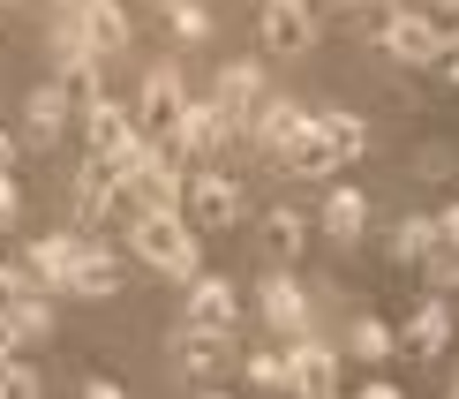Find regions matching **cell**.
<instances>
[{"mask_svg":"<svg viewBox=\"0 0 459 399\" xmlns=\"http://www.w3.org/2000/svg\"><path fill=\"white\" fill-rule=\"evenodd\" d=\"M361 151H369V121L347 113V106H332V113H309V121H301L272 159H279L294 181H324V174H339V166H354Z\"/></svg>","mask_w":459,"mask_h":399,"instance_id":"obj_1","label":"cell"},{"mask_svg":"<svg viewBox=\"0 0 459 399\" xmlns=\"http://www.w3.org/2000/svg\"><path fill=\"white\" fill-rule=\"evenodd\" d=\"M128 249H136L151 272L181 279V287L204 272V241H196V226H188V212H136L128 219Z\"/></svg>","mask_w":459,"mask_h":399,"instance_id":"obj_2","label":"cell"},{"mask_svg":"<svg viewBox=\"0 0 459 399\" xmlns=\"http://www.w3.org/2000/svg\"><path fill=\"white\" fill-rule=\"evenodd\" d=\"M68 219H75V234H106V226H128V219H136V204L121 196V174H113L106 159H83V166H75V181H68Z\"/></svg>","mask_w":459,"mask_h":399,"instance_id":"obj_3","label":"cell"},{"mask_svg":"<svg viewBox=\"0 0 459 399\" xmlns=\"http://www.w3.org/2000/svg\"><path fill=\"white\" fill-rule=\"evenodd\" d=\"M75 121H83V143H91V159H106L113 174H121L128 159H136V151L151 143L143 128H136V113H128L121 99H91L83 113H75Z\"/></svg>","mask_w":459,"mask_h":399,"instance_id":"obj_4","label":"cell"},{"mask_svg":"<svg viewBox=\"0 0 459 399\" xmlns=\"http://www.w3.org/2000/svg\"><path fill=\"white\" fill-rule=\"evenodd\" d=\"M377 46H385V61H399V68H429L437 46H445V23L422 15V8H385L377 15Z\"/></svg>","mask_w":459,"mask_h":399,"instance_id":"obj_5","label":"cell"},{"mask_svg":"<svg viewBox=\"0 0 459 399\" xmlns=\"http://www.w3.org/2000/svg\"><path fill=\"white\" fill-rule=\"evenodd\" d=\"M181 212H188V226H204V234H226V226H241V181L226 174V166H204V174H188V188H181Z\"/></svg>","mask_w":459,"mask_h":399,"instance_id":"obj_6","label":"cell"},{"mask_svg":"<svg viewBox=\"0 0 459 399\" xmlns=\"http://www.w3.org/2000/svg\"><path fill=\"white\" fill-rule=\"evenodd\" d=\"M286 392L294 399H339V347H324L316 332L286 339Z\"/></svg>","mask_w":459,"mask_h":399,"instance_id":"obj_7","label":"cell"},{"mask_svg":"<svg viewBox=\"0 0 459 399\" xmlns=\"http://www.w3.org/2000/svg\"><path fill=\"white\" fill-rule=\"evenodd\" d=\"M181 106H188L181 68H174V61H151L143 91H136V128H143L151 143H166V136H174V121H181Z\"/></svg>","mask_w":459,"mask_h":399,"instance_id":"obj_8","label":"cell"},{"mask_svg":"<svg viewBox=\"0 0 459 399\" xmlns=\"http://www.w3.org/2000/svg\"><path fill=\"white\" fill-rule=\"evenodd\" d=\"M256 38H264V53H272V61H301V53L316 46V15H309V0H264Z\"/></svg>","mask_w":459,"mask_h":399,"instance_id":"obj_9","label":"cell"},{"mask_svg":"<svg viewBox=\"0 0 459 399\" xmlns=\"http://www.w3.org/2000/svg\"><path fill=\"white\" fill-rule=\"evenodd\" d=\"M234 136H241V121H226V113H219L212 99H188V106H181V121H174V136H166V143H174L181 159H219V151L234 143Z\"/></svg>","mask_w":459,"mask_h":399,"instance_id":"obj_10","label":"cell"},{"mask_svg":"<svg viewBox=\"0 0 459 399\" xmlns=\"http://www.w3.org/2000/svg\"><path fill=\"white\" fill-rule=\"evenodd\" d=\"M121 287H128V264L113 256V241H91V249L68 264V279H61L68 301H113Z\"/></svg>","mask_w":459,"mask_h":399,"instance_id":"obj_11","label":"cell"},{"mask_svg":"<svg viewBox=\"0 0 459 399\" xmlns=\"http://www.w3.org/2000/svg\"><path fill=\"white\" fill-rule=\"evenodd\" d=\"M181 325H196V332H241V287L219 279V272H196V279H188V317H181Z\"/></svg>","mask_w":459,"mask_h":399,"instance_id":"obj_12","label":"cell"},{"mask_svg":"<svg viewBox=\"0 0 459 399\" xmlns=\"http://www.w3.org/2000/svg\"><path fill=\"white\" fill-rule=\"evenodd\" d=\"M68 8H75V23H83V38H91V53H99V61H113V53L136 46L128 0H68Z\"/></svg>","mask_w":459,"mask_h":399,"instance_id":"obj_13","label":"cell"},{"mask_svg":"<svg viewBox=\"0 0 459 399\" xmlns=\"http://www.w3.org/2000/svg\"><path fill=\"white\" fill-rule=\"evenodd\" d=\"M256 317L272 325L279 339H294V332H309V287H301L294 272H272L256 287Z\"/></svg>","mask_w":459,"mask_h":399,"instance_id":"obj_14","label":"cell"},{"mask_svg":"<svg viewBox=\"0 0 459 399\" xmlns=\"http://www.w3.org/2000/svg\"><path fill=\"white\" fill-rule=\"evenodd\" d=\"M91 241H106V234H75V226H61V234H38L30 249H23V264L38 272V287H46L53 301H61V279H68V264L83 256Z\"/></svg>","mask_w":459,"mask_h":399,"instance_id":"obj_15","label":"cell"},{"mask_svg":"<svg viewBox=\"0 0 459 399\" xmlns=\"http://www.w3.org/2000/svg\"><path fill=\"white\" fill-rule=\"evenodd\" d=\"M301 121H309V113H301V99H286V91H264V99L256 106H248V121H241V136L248 143H256L264 151V159H272V151L286 143V136H294V128Z\"/></svg>","mask_w":459,"mask_h":399,"instance_id":"obj_16","label":"cell"},{"mask_svg":"<svg viewBox=\"0 0 459 399\" xmlns=\"http://www.w3.org/2000/svg\"><path fill=\"white\" fill-rule=\"evenodd\" d=\"M174 369L181 377H219V369H234V332H196V325H181L174 332Z\"/></svg>","mask_w":459,"mask_h":399,"instance_id":"obj_17","label":"cell"},{"mask_svg":"<svg viewBox=\"0 0 459 399\" xmlns=\"http://www.w3.org/2000/svg\"><path fill=\"white\" fill-rule=\"evenodd\" d=\"M399 347L422 354V362H437V354L452 347V301L445 294H422V301H414V317L399 325Z\"/></svg>","mask_w":459,"mask_h":399,"instance_id":"obj_18","label":"cell"},{"mask_svg":"<svg viewBox=\"0 0 459 399\" xmlns=\"http://www.w3.org/2000/svg\"><path fill=\"white\" fill-rule=\"evenodd\" d=\"M264 91H272L264 83V61H226L219 83H212V106L226 113V121H248V106H256Z\"/></svg>","mask_w":459,"mask_h":399,"instance_id":"obj_19","label":"cell"},{"mask_svg":"<svg viewBox=\"0 0 459 399\" xmlns=\"http://www.w3.org/2000/svg\"><path fill=\"white\" fill-rule=\"evenodd\" d=\"M68 121H75V106H68L61 83H38L30 99H23V136H30V143H61Z\"/></svg>","mask_w":459,"mask_h":399,"instance_id":"obj_20","label":"cell"},{"mask_svg":"<svg viewBox=\"0 0 459 399\" xmlns=\"http://www.w3.org/2000/svg\"><path fill=\"white\" fill-rule=\"evenodd\" d=\"M316 226H324V241H361V234H369V196H361V188H347V181H339L332 196H324V212H316Z\"/></svg>","mask_w":459,"mask_h":399,"instance_id":"obj_21","label":"cell"},{"mask_svg":"<svg viewBox=\"0 0 459 399\" xmlns=\"http://www.w3.org/2000/svg\"><path fill=\"white\" fill-rule=\"evenodd\" d=\"M0 317L15 325V339H23V347H46L53 325H61V317H53V294H23V301H8Z\"/></svg>","mask_w":459,"mask_h":399,"instance_id":"obj_22","label":"cell"},{"mask_svg":"<svg viewBox=\"0 0 459 399\" xmlns=\"http://www.w3.org/2000/svg\"><path fill=\"white\" fill-rule=\"evenodd\" d=\"M347 354H354V362H392V354H399V332L385 325V317L361 309L354 325H347Z\"/></svg>","mask_w":459,"mask_h":399,"instance_id":"obj_23","label":"cell"},{"mask_svg":"<svg viewBox=\"0 0 459 399\" xmlns=\"http://www.w3.org/2000/svg\"><path fill=\"white\" fill-rule=\"evenodd\" d=\"M159 23H166L174 46H204V38H212V8H204V0H159Z\"/></svg>","mask_w":459,"mask_h":399,"instance_id":"obj_24","label":"cell"},{"mask_svg":"<svg viewBox=\"0 0 459 399\" xmlns=\"http://www.w3.org/2000/svg\"><path fill=\"white\" fill-rule=\"evenodd\" d=\"M429 249H437V226H429L422 212H407V219L392 226V241H385V256H392V264H407V272H414Z\"/></svg>","mask_w":459,"mask_h":399,"instance_id":"obj_25","label":"cell"},{"mask_svg":"<svg viewBox=\"0 0 459 399\" xmlns=\"http://www.w3.org/2000/svg\"><path fill=\"white\" fill-rule=\"evenodd\" d=\"M264 249H272L279 264H294L301 249H309V219H301V212H272V219H264Z\"/></svg>","mask_w":459,"mask_h":399,"instance_id":"obj_26","label":"cell"},{"mask_svg":"<svg viewBox=\"0 0 459 399\" xmlns=\"http://www.w3.org/2000/svg\"><path fill=\"white\" fill-rule=\"evenodd\" d=\"M0 399H46V377H38L23 354H8V362H0Z\"/></svg>","mask_w":459,"mask_h":399,"instance_id":"obj_27","label":"cell"},{"mask_svg":"<svg viewBox=\"0 0 459 399\" xmlns=\"http://www.w3.org/2000/svg\"><path fill=\"white\" fill-rule=\"evenodd\" d=\"M241 369H248V385H264V392H286V347H256Z\"/></svg>","mask_w":459,"mask_h":399,"instance_id":"obj_28","label":"cell"},{"mask_svg":"<svg viewBox=\"0 0 459 399\" xmlns=\"http://www.w3.org/2000/svg\"><path fill=\"white\" fill-rule=\"evenodd\" d=\"M414 272H422V279H429V294H452V287H459V256L445 249V241H437V249H429L422 264H414Z\"/></svg>","mask_w":459,"mask_h":399,"instance_id":"obj_29","label":"cell"},{"mask_svg":"<svg viewBox=\"0 0 459 399\" xmlns=\"http://www.w3.org/2000/svg\"><path fill=\"white\" fill-rule=\"evenodd\" d=\"M23 294H46V287H38V272H30L23 256H8V264H0V309H8V301H23Z\"/></svg>","mask_w":459,"mask_h":399,"instance_id":"obj_30","label":"cell"},{"mask_svg":"<svg viewBox=\"0 0 459 399\" xmlns=\"http://www.w3.org/2000/svg\"><path fill=\"white\" fill-rule=\"evenodd\" d=\"M437 75H445V83L459 91V30H445V46H437V61H429Z\"/></svg>","mask_w":459,"mask_h":399,"instance_id":"obj_31","label":"cell"},{"mask_svg":"<svg viewBox=\"0 0 459 399\" xmlns=\"http://www.w3.org/2000/svg\"><path fill=\"white\" fill-rule=\"evenodd\" d=\"M452 166H459V159H452L445 143H422V151H414V174H452Z\"/></svg>","mask_w":459,"mask_h":399,"instance_id":"obj_32","label":"cell"},{"mask_svg":"<svg viewBox=\"0 0 459 399\" xmlns=\"http://www.w3.org/2000/svg\"><path fill=\"white\" fill-rule=\"evenodd\" d=\"M23 219V188H15V174H0V226Z\"/></svg>","mask_w":459,"mask_h":399,"instance_id":"obj_33","label":"cell"},{"mask_svg":"<svg viewBox=\"0 0 459 399\" xmlns=\"http://www.w3.org/2000/svg\"><path fill=\"white\" fill-rule=\"evenodd\" d=\"M429 226H437V241H445V249H452V256H459V204H445V212H437V219H429Z\"/></svg>","mask_w":459,"mask_h":399,"instance_id":"obj_34","label":"cell"},{"mask_svg":"<svg viewBox=\"0 0 459 399\" xmlns=\"http://www.w3.org/2000/svg\"><path fill=\"white\" fill-rule=\"evenodd\" d=\"M75 399H128V392L113 385V377H83V385H75Z\"/></svg>","mask_w":459,"mask_h":399,"instance_id":"obj_35","label":"cell"},{"mask_svg":"<svg viewBox=\"0 0 459 399\" xmlns=\"http://www.w3.org/2000/svg\"><path fill=\"white\" fill-rule=\"evenodd\" d=\"M15 151H23V143H15V128L0 121V174H15Z\"/></svg>","mask_w":459,"mask_h":399,"instance_id":"obj_36","label":"cell"},{"mask_svg":"<svg viewBox=\"0 0 459 399\" xmlns=\"http://www.w3.org/2000/svg\"><path fill=\"white\" fill-rule=\"evenodd\" d=\"M354 399H407V392H399V385H385V377H369V385H361Z\"/></svg>","mask_w":459,"mask_h":399,"instance_id":"obj_37","label":"cell"},{"mask_svg":"<svg viewBox=\"0 0 459 399\" xmlns=\"http://www.w3.org/2000/svg\"><path fill=\"white\" fill-rule=\"evenodd\" d=\"M8 354H23V339H15V325L0 317V362H8Z\"/></svg>","mask_w":459,"mask_h":399,"instance_id":"obj_38","label":"cell"},{"mask_svg":"<svg viewBox=\"0 0 459 399\" xmlns=\"http://www.w3.org/2000/svg\"><path fill=\"white\" fill-rule=\"evenodd\" d=\"M354 8H377V15H385V8H407V0H354Z\"/></svg>","mask_w":459,"mask_h":399,"instance_id":"obj_39","label":"cell"},{"mask_svg":"<svg viewBox=\"0 0 459 399\" xmlns=\"http://www.w3.org/2000/svg\"><path fill=\"white\" fill-rule=\"evenodd\" d=\"M204 399H234V392H204Z\"/></svg>","mask_w":459,"mask_h":399,"instance_id":"obj_40","label":"cell"},{"mask_svg":"<svg viewBox=\"0 0 459 399\" xmlns=\"http://www.w3.org/2000/svg\"><path fill=\"white\" fill-rule=\"evenodd\" d=\"M445 399H459V377H452V392H445Z\"/></svg>","mask_w":459,"mask_h":399,"instance_id":"obj_41","label":"cell"},{"mask_svg":"<svg viewBox=\"0 0 459 399\" xmlns=\"http://www.w3.org/2000/svg\"><path fill=\"white\" fill-rule=\"evenodd\" d=\"M53 8H68V0H53Z\"/></svg>","mask_w":459,"mask_h":399,"instance_id":"obj_42","label":"cell"},{"mask_svg":"<svg viewBox=\"0 0 459 399\" xmlns=\"http://www.w3.org/2000/svg\"><path fill=\"white\" fill-rule=\"evenodd\" d=\"M0 8H8V0H0Z\"/></svg>","mask_w":459,"mask_h":399,"instance_id":"obj_43","label":"cell"},{"mask_svg":"<svg viewBox=\"0 0 459 399\" xmlns=\"http://www.w3.org/2000/svg\"><path fill=\"white\" fill-rule=\"evenodd\" d=\"M0 15H8V8H0Z\"/></svg>","mask_w":459,"mask_h":399,"instance_id":"obj_44","label":"cell"},{"mask_svg":"<svg viewBox=\"0 0 459 399\" xmlns=\"http://www.w3.org/2000/svg\"><path fill=\"white\" fill-rule=\"evenodd\" d=\"M452 30H459V23H452Z\"/></svg>","mask_w":459,"mask_h":399,"instance_id":"obj_45","label":"cell"}]
</instances>
